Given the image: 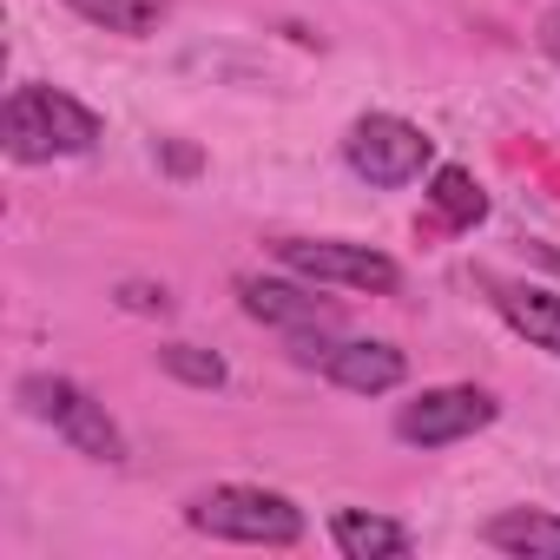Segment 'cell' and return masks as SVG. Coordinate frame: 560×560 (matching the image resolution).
<instances>
[{
  "instance_id": "1",
  "label": "cell",
  "mask_w": 560,
  "mask_h": 560,
  "mask_svg": "<svg viewBox=\"0 0 560 560\" xmlns=\"http://www.w3.org/2000/svg\"><path fill=\"white\" fill-rule=\"evenodd\" d=\"M100 113L80 106L60 86H14L8 113H0V139L21 165H47V159H80L100 145Z\"/></svg>"
},
{
  "instance_id": "2",
  "label": "cell",
  "mask_w": 560,
  "mask_h": 560,
  "mask_svg": "<svg viewBox=\"0 0 560 560\" xmlns=\"http://www.w3.org/2000/svg\"><path fill=\"white\" fill-rule=\"evenodd\" d=\"M185 521L211 540H237V547H298L304 540V508L277 488H244V481H224V488H205L185 501Z\"/></svg>"
},
{
  "instance_id": "3",
  "label": "cell",
  "mask_w": 560,
  "mask_h": 560,
  "mask_svg": "<svg viewBox=\"0 0 560 560\" xmlns=\"http://www.w3.org/2000/svg\"><path fill=\"white\" fill-rule=\"evenodd\" d=\"M21 409L34 416V422H47L60 442H73L86 462H119L126 455V435H119V422L106 416V402H93L80 383H67V376H21Z\"/></svg>"
},
{
  "instance_id": "4",
  "label": "cell",
  "mask_w": 560,
  "mask_h": 560,
  "mask_svg": "<svg viewBox=\"0 0 560 560\" xmlns=\"http://www.w3.org/2000/svg\"><path fill=\"white\" fill-rule=\"evenodd\" d=\"M343 159H350V172H357V178H370V185L396 191V185H416V178L429 172L435 139H429L422 126L396 119V113H370V119H357V126H350Z\"/></svg>"
},
{
  "instance_id": "5",
  "label": "cell",
  "mask_w": 560,
  "mask_h": 560,
  "mask_svg": "<svg viewBox=\"0 0 560 560\" xmlns=\"http://www.w3.org/2000/svg\"><path fill=\"white\" fill-rule=\"evenodd\" d=\"M291 357L298 363H311V370H324L337 389H350V396H383V389H396L402 376H409V357L396 350V343H376V337H324V330H298L291 337Z\"/></svg>"
},
{
  "instance_id": "6",
  "label": "cell",
  "mask_w": 560,
  "mask_h": 560,
  "mask_svg": "<svg viewBox=\"0 0 560 560\" xmlns=\"http://www.w3.org/2000/svg\"><path fill=\"white\" fill-rule=\"evenodd\" d=\"M501 416V402L475 383H442V389H422L416 402L396 409V435L409 448H448V442H468L475 429H488Z\"/></svg>"
},
{
  "instance_id": "7",
  "label": "cell",
  "mask_w": 560,
  "mask_h": 560,
  "mask_svg": "<svg viewBox=\"0 0 560 560\" xmlns=\"http://www.w3.org/2000/svg\"><path fill=\"white\" fill-rule=\"evenodd\" d=\"M277 257H284V270L311 277V284H343V291H376V298L402 284V270L383 250L343 244V237H291V244H277Z\"/></svg>"
},
{
  "instance_id": "8",
  "label": "cell",
  "mask_w": 560,
  "mask_h": 560,
  "mask_svg": "<svg viewBox=\"0 0 560 560\" xmlns=\"http://www.w3.org/2000/svg\"><path fill=\"white\" fill-rule=\"evenodd\" d=\"M237 298H244V311H250L257 324L291 330V337L337 324V304H330V298H317V291H304V284H284V277H237Z\"/></svg>"
},
{
  "instance_id": "9",
  "label": "cell",
  "mask_w": 560,
  "mask_h": 560,
  "mask_svg": "<svg viewBox=\"0 0 560 560\" xmlns=\"http://www.w3.org/2000/svg\"><path fill=\"white\" fill-rule=\"evenodd\" d=\"M488 291H494V311L508 317L514 337H527L534 350L560 357V298L540 291V284H508V277H488Z\"/></svg>"
},
{
  "instance_id": "10",
  "label": "cell",
  "mask_w": 560,
  "mask_h": 560,
  "mask_svg": "<svg viewBox=\"0 0 560 560\" xmlns=\"http://www.w3.org/2000/svg\"><path fill=\"white\" fill-rule=\"evenodd\" d=\"M330 540H337L343 560H402V553L416 547L402 521H383V514H370V508H337V514H330Z\"/></svg>"
},
{
  "instance_id": "11",
  "label": "cell",
  "mask_w": 560,
  "mask_h": 560,
  "mask_svg": "<svg viewBox=\"0 0 560 560\" xmlns=\"http://www.w3.org/2000/svg\"><path fill=\"white\" fill-rule=\"evenodd\" d=\"M488 547L514 553V560H560V514H534V508H508L481 527Z\"/></svg>"
},
{
  "instance_id": "12",
  "label": "cell",
  "mask_w": 560,
  "mask_h": 560,
  "mask_svg": "<svg viewBox=\"0 0 560 560\" xmlns=\"http://www.w3.org/2000/svg\"><path fill=\"white\" fill-rule=\"evenodd\" d=\"M429 205H435V218L455 224V231H468V224L488 218V191L475 185L468 165H435V178H429Z\"/></svg>"
},
{
  "instance_id": "13",
  "label": "cell",
  "mask_w": 560,
  "mask_h": 560,
  "mask_svg": "<svg viewBox=\"0 0 560 560\" xmlns=\"http://www.w3.org/2000/svg\"><path fill=\"white\" fill-rule=\"evenodd\" d=\"M67 8L106 34H126V40H145L159 34V21L172 14V0H67Z\"/></svg>"
},
{
  "instance_id": "14",
  "label": "cell",
  "mask_w": 560,
  "mask_h": 560,
  "mask_svg": "<svg viewBox=\"0 0 560 560\" xmlns=\"http://www.w3.org/2000/svg\"><path fill=\"white\" fill-rule=\"evenodd\" d=\"M159 370L165 376H178V383H191V389H224V357H211V350H198V343H165L159 350Z\"/></svg>"
},
{
  "instance_id": "15",
  "label": "cell",
  "mask_w": 560,
  "mask_h": 560,
  "mask_svg": "<svg viewBox=\"0 0 560 560\" xmlns=\"http://www.w3.org/2000/svg\"><path fill=\"white\" fill-rule=\"evenodd\" d=\"M119 304H126V311H139V317H165V311H172L165 284H119Z\"/></svg>"
},
{
  "instance_id": "16",
  "label": "cell",
  "mask_w": 560,
  "mask_h": 560,
  "mask_svg": "<svg viewBox=\"0 0 560 560\" xmlns=\"http://www.w3.org/2000/svg\"><path fill=\"white\" fill-rule=\"evenodd\" d=\"M540 54L560 67V8H547V14H540Z\"/></svg>"
},
{
  "instance_id": "17",
  "label": "cell",
  "mask_w": 560,
  "mask_h": 560,
  "mask_svg": "<svg viewBox=\"0 0 560 560\" xmlns=\"http://www.w3.org/2000/svg\"><path fill=\"white\" fill-rule=\"evenodd\" d=\"M165 159H172V172H191L198 165V152H185V145H165Z\"/></svg>"
}]
</instances>
